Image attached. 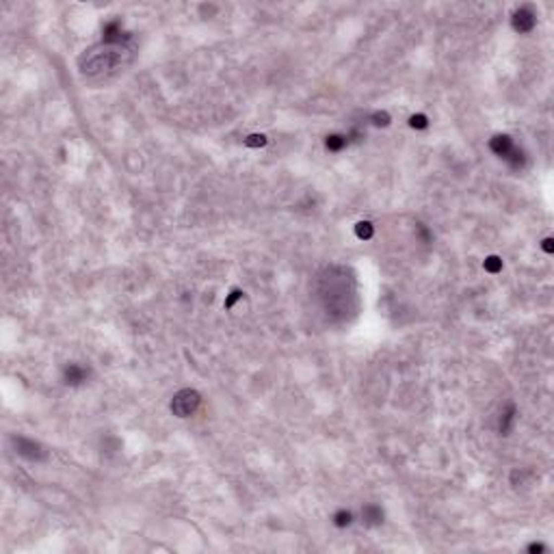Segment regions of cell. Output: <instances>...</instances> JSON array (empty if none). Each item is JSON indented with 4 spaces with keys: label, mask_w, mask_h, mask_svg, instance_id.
I'll list each match as a JSON object with an SVG mask.
<instances>
[{
    "label": "cell",
    "mask_w": 554,
    "mask_h": 554,
    "mask_svg": "<svg viewBox=\"0 0 554 554\" xmlns=\"http://www.w3.org/2000/svg\"><path fill=\"white\" fill-rule=\"evenodd\" d=\"M13 444H15V452L24 459H31V461H39V459H46V450L41 448L37 442L28 437H13Z\"/></svg>",
    "instance_id": "obj_3"
},
{
    "label": "cell",
    "mask_w": 554,
    "mask_h": 554,
    "mask_svg": "<svg viewBox=\"0 0 554 554\" xmlns=\"http://www.w3.org/2000/svg\"><path fill=\"white\" fill-rule=\"evenodd\" d=\"M245 145L247 147H264L266 145V136L264 134H251L245 139Z\"/></svg>",
    "instance_id": "obj_14"
},
{
    "label": "cell",
    "mask_w": 554,
    "mask_h": 554,
    "mask_svg": "<svg viewBox=\"0 0 554 554\" xmlns=\"http://www.w3.org/2000/svg\"><path fill=\"white\" fill-rule=\"evenodd\" d=\"M238 299H243V290H232L230 297L225 299V308L232 309V308H234V303H236Z\"/></svg>",
    "instance_id": "obj_16"
},
{
    "label": "cell",
    "mask_w": 554,
    "mask_h": 554,
    "mask_svg": "<svg viewBox=\"0 0 554 554\" xmlns=\"http://www.w3.org/2000/svg\"><path fill=\"white\" fill-rule=\"evenodd\" d=\"M515 420H517V409H515L513 403H509L507 409H504L502 416H500V422H498L500 435H509L511 429H513V425H515Z\"/></svg>",
    "instance_id": "obj_6"
},
{
    "label": "cell",
    "mask_w": 554,
    "mask_h": 554,
    "mask_svg": "<svg viewBox=\"0 0 554 554\" xmlns=\"http://www.w3.org/2000/svg\"><path fill=\"white\" fill-rule=\"evenodd\" d=\"M362 517H364V524H368V526H379L383 522V509L379 504H366L362 509Z\"/></svg>",
    "instance_id": "obj_8"
},
{
    "label": "cell",
    "mask_w": 554,
    "mask_h": 554,
    "mask_svg": "<svg viewBox=\"0 0 554 554\" xmlns=\"http://www.w3.org/2000/svg\"><path fill=\"white\" fill-rule=\"evenodd\" d=\"M490 150L496 154L498 158L507 160L509 154L515 150V143H513V139H511L509 134H496V136H493V139L490 141Z\"/></svg>",
    "instance_id": "obj_5"
},
{
    "label": "cell",
    "mask_w": 554,
    "mask_h": 554,
    "mask_svg": "<svg viewBox=\"0 0 554 554\" xmlns=\"http://www.w3.org/2000/svg\"><path fill=\"white\" fill-rule=\"evenodd\" d=\"M123 55H126V46L123 44H119V46H113V44L95 46L80 59V67L89 76H98V74H104V71H109V69H115L117 65L123 61Z\"/></svg>",
    "instance_id": "obj_1"
},
{
    "label": "cell",
    "mask_w": 554,
    "mask_h": 554,
    "mask_svg": "<svg viewBox=\"0 0 554 554\" xmlns=\"http://www.w3.org/2000/svg\"><path fill=\"white\" fill-rule=\"evenodd\" d=\"M370 119H372L374 126H388V123H390V115H388V113H374Z\"/></svg>",
    "instance_id": "obj_15"
},
{
    "label": "cell",
    "mask_w": 554,
    "mask_h": 554,
    "mask_svg": "<svg viewBox=\"0 0 554 554\" xmlns=\"http://www.w3.org/2000/svg\"><path fill=\"white\" fill-rule=\"evenodd\" d=\"M511 24H513V28L517 33H531L535 28V24H537V17H535L531 7H520L513 13V17H511Z\"/></svg>",
    "instance_id": "obj_4"
},
{
    "label": "cell",
    "mask_w": 554,
    "mask_h": 554,
    "mask_svg": "<svg viewBox=\"0 0 554 554\" xmlns=\"http://www.w3.org/2000/svg\"><path fill=\"white\" fill-rule=\"evenodd\" d=\"M199 403H201V396L197 390H190V388L180 390L174 396V401H171V412L178 418H188V416H193L199 409Z\"/></svg>",
    "instance_id": "obj_2"
},
{
    "label": "cell",
    "mask_w": 554,
    "mask_h": 554,
    "mask_svg": "<svg viewBox=\"0 0 554 554\" xmlns=\"http://www.w3.org/2000/svg\"><path fill=\"white\" fill-rule=\"evenodd\" d=\"M546 550V546H541V544H531L528 546V552H544Z\"/></svg>",
    "instance_id": "obj_18"
},
{
    "label": "cell",
    "mask_w": 554,
    "mask_h": 554,
    "mask_svg": "<svg viewBox=\"0 0 554 554\" xmlns=\"http://www.w3.org/2000/svg\"><path fill=\"white\" fill-rule=\"evenodd\" d=\"M409 126L412 128H416V130H425L427 126H429V119H427V115H412L409 117Z\"/></svg>",
    "instance_id": "obj_13"
},
{
    "label": "cell",
    "mask_w": 554,
    "mask_h": 554,
    "mask_svg": "<svg viewBox=\"0 0 554 554\" xmlns=\"http://www.w3.org/2000/svg\"><path fill=\"white\" fill-rule=\"evenodd\" d=\"M333 524H336L338 528H347V526H351V524H353V513H351V511H347V509L336 511V513H333Z\"/></svg>",
    "instance_id": "obj_10"
},
{
    "label": "cell",
    "mask_w": 554,
    "mask_h": 554,
    "mask_svg": "<svg viewBox=\"0 0 554 554\" xmlns=\"http://www.w3.org/2000/svg\"><path fill=\"white\" fill-rule=\"evenodd\" d=\"M483 269L487 273H500L502 271V260L498 258V255H490L485 262H483Z\"/></svg>",
    "instance_id": "obj_12"
},
{
    "label": "cell",
    "mask_w": 554,
    "mask_h": 554,
    "mask_svg": "<svg viewBox=\"0 0 554 554\" xmlns=\"http://www.w3.org/2000/svg\"><path fill=\"white\" fill-rule=\"evenodd\" d=\"M544 251L552 253V238H546V241H544Z\"/></svg>",
    "instance_id": "obj_19"
},
{
    "label": "cell",
    "mask_w": 554,
    "mask_h": 554,
    "mask_svg": "<svg viewBox=\"0 0 554 554\" xmlns=\"http://www.w3.org/2000/svg\"><path fill=\"white\" fill-rule=\"evenodd\" d=\"M418 234L422 236V241H425V243L431 241V234H429V230L425 228V225H418Z\"/></svg>",
    "instance_id": "obj_17"
},
{
    "label": "cell",
    "mask_w": 554,
    "mask_h": 554,
    "mask_svg": "<svg viewBox=\"0 0 554 554\" xmlns=\"http://www.w3.org/2000/svg\"><path fill=\"white\" fill-rule=\"evenodd\" d=\"M349 145V136L347 134H329L325 141V147L329 152H340Z\"/></svg>",
    "instance_id": "obj_9"
},
{
    "label": "cell",
    "mask_w": 554,
    "mask_h": 554,
    "mask_svg": "<svg viewBox=\"0 0 554 554\" xmlns=\"http://www.w3.org/2000/svg\"><path fill=\"white\" fill-rule=\"evenodd\" d=\"M87 374H89V370H87L85 366H80V364H69L67 368H65L63 377H65V383H67V385H80L82 381H87Z\"/></svg>",
    "instance_id": "obj_7"
},
{
    "label": "cell",
    "mask_w": 554,
    "mask_h": 554,
    "mask_svg": "<svg viewBox=\"0 0 554 554\" xmlns=\"http://www.w3.org/2000/svg\"><path fill=\"white\" fill-rule=\"evenodd\" d=\"M372 234H374V228L370 221H360L355 225V236L360 241H368V238H372Z\"/></svg>",
    "instance_id": "obj_11"
}]
</instances>
